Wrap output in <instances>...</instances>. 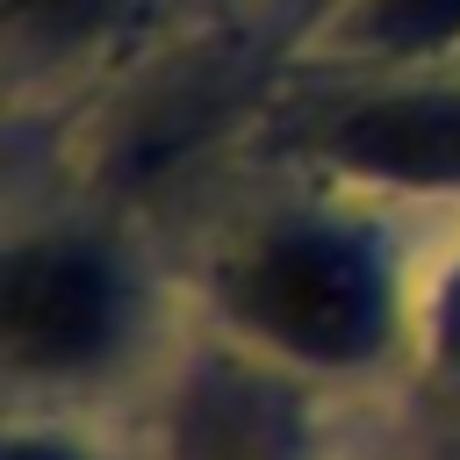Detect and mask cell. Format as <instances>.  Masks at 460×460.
I'll list each match as a JSON object with an SVG mask.
<instances>
[{
  "instance_id": "cell-1",
  "label": "cell",
  "mask_w": 460,
  "mask_h": 460,
  "mask_svg": "<svg viewBox=\"0 0 460 460\" xmlns=\"http://www.w3.org/2000/svg\"><path fill=\"white\" fill-rule=\"evenodd\" d=\"M230 309L280 352L345 359L374 331V280L359 259L309 230H273L237 252L230 266Z\"/></svg>"
},
{
  "instance_id": "cell-2",
  "label": "cell",
  "mask_w": 460,
  "mask_h": 460,
  "mask_svg": "<svg viewBox=\"0 0 460 460\" xmlns=\"http://www.w3.org/2000/svg\"><path fill=\"white\" fill-rule=\"evenodd\" d=\"M101 331H108V280L79 252H36L14 266V288H7L14 359L72 367L101 345Z\"/></svg>"
},
{
  "instance_id": "cell-3",
  "label": "cell",
  "mask_w": 460,
  "mask_h": 460,
  "mask_svg": "<svg viewBox=\"0 0 460 460\" xmlns=\"http://www.w3.org/2000/svg\"><path fill=\"white\" fill-rule=\"evenodd\" d=\"M345 151L367 158L374 172H410V180H453L460 172V101H388L352 115Z\"/></svg>"
},
{
  "instance_id": "cell-4",
  "label": "cell",
  "mask_w": 460,
  "mask_h": 460,
  "mask_svg": "<svg viewBox=\"0 0 460 460\" xmlns=\"http://www.w3.org/2000/svg\"><path fill=\"white\" fill-rule=\"evenodd\" d=\"M93 0H14V14H43V22H72V14H86Z\"/></svg>"
}]
</instances>
